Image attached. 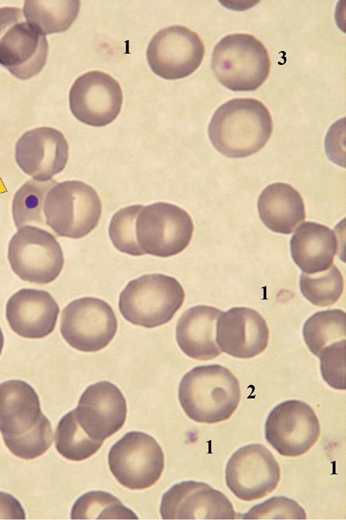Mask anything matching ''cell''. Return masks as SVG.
Returning a JSON list of instances; mask_svg holds the SVG:
<instances>
[{
  "instance_id": "1",
  "label": "cell",
  "mask_w": 346,
  "mask_h": 520,
  "mask_svg": "<svg viewBox=\"0 0 346 520\" xmlns=\"http://www.w3.org/2000/svg\"><path fill=\"white\" fill-rule=\"evenodd\" d=\"M0 432L8 450L22 459H36L52 445L51 423L27 382L13 379L0 384Z\"/></svg>"
},
{
  "instance_id": "2",
  "label": "cell",
  "mask_w": 346,
  "mask_h": 520,
  "mask_svg": "<svg viewBox=\"0 0 346 520\" xmlns=\"http://www.w3.org/2000/svg\"><path fill=\"white\" fill-rule=\"evenodd\" d=\"M208 132L220 153L232 158H245L260 150L270 138L272 117L258 100L234 98L215 110Z\"/></svg>"
},
{
  "instance_id": "3",
  "label": "cell",
  "mask_w": 346,
  "mask_h": 520,
  "mask_svg": "<svg viewBox=\"0 0 346 520\" xmlns=\"http://www.w3.org/2000/svg\"><path fill=\"white\" fill-rule=\"evenodd\" d=\"M178 397L189 418L213 424L231 417L240 401L241 391L239 381L227 367L201 365L182 377Z\"/></svg>"
},
{
  "instance_id": "4",
  "label": "cell",
  "mask_w": 346,
  "mask_h": 520,
  "mask_svg": "<svg viewBox=\"0 0 346 520\" xmlns=\"http://www.w3.org/2000/svg\"><path fill=\"white\" fill-rule=\"evenodd\" d=\"M219 82L232 91H253L267 79L270 59L264 45L253 35L234 33L215 46L211 59Z\"/></svg>"
},
{
  "instance_id": "5",
  "label": "cell",
  "mask_w": 346,
  "mask_h": 520,
  "mask_svg": "<svg viewBox=\"0 0 346 520\" xmlns=\"http://www.w3.org/2000/svg\"><path fill=\"white\" fill-rule=\"evenodd\" d=\"M184 298V288L174 277L146 274L129 282L120 293L119 309L130 323L150 329L169 322Z\"/></svg>"
},
{
  "instance_id": "6",
  "label": "cell",
  "mask_w": 346,
  "mask_h": 520,
  "mask_svg": "<svg viewBox=\"0 0 346 520\" xmlns=\"http://www.w3.org/2000/svg\"><path fill=\"white\" fill-rule=\"evenodd\" d=\"M45 224L59 237L80 239L95 229L102 215V203L91 186L79 180L56 183L46 194Z\"/></svg>"
},
{
  "instance_id": "7",
  "label": "cell",
  "mask_w": 346,
  "mask_h": 520,
  "mask_svg": "<svg viewBox=\"0 0 346 520\" xmlns=\"http://www.w3.org/2000/svg\"><path fill=\"white\" fill-rule=\"evenodd\" d=\"M134 237L144 254L169 257L181 253L189 244L193 223L183 208L169 203L143 205L134 220Z\"/></svg>"
},
{
  "instance_id": "8",
  "label": "cell",
  "mask_w": 346,
  "mask_h": 520,
  "mask_svg": "<svg viewBox=\"0 0 346 520\" xmlns=\"http://www.w3.org/2000/svg\"><path fill=\"white\" fill-rule=\"evenodd\" d=\"M46 36L28 23L20 8H0V64L13 76L27 80L46 64Z\"/></svg>"
},
{
  "instance_id": "9",
  "label": "cell",
  "mask_w": 346,
  "mask_h": 520,
  "mask_svg": "<svg viewBox=\"0 0 346 520\" xmlns=\"http://www.w3.org/2000/svg\"><path fill=\"white\" fill-rule=\"evenodd\" d=\"M8 259L22 280L47 284L60 274L64 264L62 249L49 232L33 225L23 227L8 243Z\"/></svg>"
},
{
  "instance_id": "10",
  "label": "cell",
  "mask_w": 346,
  "mask_h": 520,
  "mask_svg": "<svg viewBox=\"0 0 346 520\" xmlns=\"http://www.w3.org/2000/svg\"><path fill=\"white\" fill-rule=\"evenodd\" d=\"M164 458L160 446L152 436L133 431L112 445L108 463L121 485L131 490H143L153 486L161 477Z\"/></svg>"
},
{
  "instance_id": "11",
  "label": "cell",
  "mask_w": 346,
  "mask_h": 520,
  "mask_svg": "<svg viewBox=\"0 0 346 520\" xmlns=\"http://www.w3.org/2000/svg\"><path fill=\"white\" fill-rule=\"evenodd\" d=\"M117 330V319L105 301L85 297L70 302L62 311L60 331L72 348L97 352L111 342Z\"/></svg>"
},
{
  "instance_id": "12",
  "label": "cell",
  "mask_w": 346,
  "mask_h": 520,
  "mask_svg": "<svg viewBox=\"0 0 346 520\" xmlns=\"http://www.w3.org/2000/svg\"><path fill=\"white\" fill-rule=\"evenodd\" d=\"M204 44L198 34L182 25L159 30L150 40L146 58L152 71L167 80L185 78L201 65Z\"/></svg>"
},
{
  "instance_id": "13",
  "label": "cell",
  "mask_w": 346,
  "mask_h": 520,
  "mask_svg": "<svg viewBox=\"0 0 346 520\" xmlns=\"http://www.w3.org/2000/svg\"><path fill=\"white\" fill-rule=\"evenodd\" d=\"M320 423L310 406L298 400L285 401L269 413L265 425L268 442L282 456L306 453L317 442Z\"/></svg>"
},
{
  "instance_id": "14",
  "label": "cell",
  "mask_w": 346,
  "mask_h": 520,
  "mask_svg": "<svg viewBox=\"0 0 346 520\" xmlns=\"http://www.w3.org/2000/svg\"><path fill=\"white\" fill-rule=\"evenodd\" d=\"M226 483L239 499L251 502L271 493L280 479V468L263 445L251 444L236 451L225 471Z\"/></svg>"
},
{
  "instance_id": "15",
  "label": "cell",
  "mask_w": 346,
  "mask_h": 520,
  "mask_svg": "<svg viewBox=\"0 0 346 520\" xmlns=\"http://www.w3.org/2000/svg\"><path fill=\"white\" fill-rule=\"evenodd\" d=\"M122 101L119 82L100 71H88L79 76L69 91V107L73 116L80 122L95 127L112 123L120 113Z\"/></svg>"
},
{
  "instance_id": "16",
  "label": "cell",
  "mask_w": 346,
  "mask_h": 520,
  "mask_svg": "<svg viewBox=\"0 0 346 520\" xmlns=\"http://www.w3.org/2000/svg\"><path fill=\"white\" fill-rule=\"evenodd\" d=\"M163 519H234L237 513L222 492L203 482L175 484L162 496Z\"/></svg>"
},
{
  "instance_id": "17",
  "label": "cell",
  "mask_w": 346,
  "mask_h": 520,
  "mask_svg": "<svg viewBox=\"0 0 346 520\" xmlns=\"http://www.w3.org/2000/svg\"><path fill=\"white\" fill-rule=\"evenodd\" d=\"M18 167L33 179L47 182L62 172L68 160V144L59 130L47 126L25 132L15 147Z\"/></svg>"
},
{
  "instance_id": "18",
  "label": "cell",
  "mask_w": 346,
  "mask_h": 520,
  "mask_svg": "<svg viewBox=\"0 0 346 520\" xmlns=\"http://www.w3.org/2000/svg\"><path fill=\"white\" fill-rule=\"evenodd\" d=\"M76 419L92 438L104 441L124 425L126 401L120 389L108 381L90 385L80 397L74 409Z\"/></svg>"
},
{
  "instance_id": "19",
  "label": "cell",
  "mask_w": 346,
  "mask_h": 520,
  "mask_svg": "<svg viewBox=\"0 0 346 520\" xmlns=\"http://www.w3.org/2000/svg\"><path fill=\"white\" fill-rule=\"evenodd\" d=\"M215 339L221 351L234 358L248 359L267 348L269 330L266 320L256 310L235 307L219 317Z\"/></svg>"
},
{
  "instance_id": "20",
  "label": "cell",
  "mask_w": 346,
  "mask_h": 520,
  "mask_svg": "<svg viewBox=\"0 0 346 520\" xmlns=\"http://www.w3.org/2000/svg\"><path fill=\"white\" fill-rule=\"evenodd\" d=\"M59 307L47 291L23 288L8 300L6 316L11 329L27 338H42L56 326Z\"/></svg>"
},
{
  "instance_id": "21",
  "label": "cell",
  "mask_w": 346,
  "mask_h": 520,
  "mask_svg": "<svg viewBox=\"0 0 346 520\" xmlns=\"http://www.w3.org/2000/svg\"><path fill=\"white\" fill-rule=\"evenodd\" d=\"M223 312L198 305L185 311L176 326V340L182 352L198 360H208L222 353L216 343V325Z\"/></svg>"
},
{
  "instance_id": "22",
  "label": "cell",
  "mask_w": 346,
  "mask_h": 520,
  "mask_svg": "<svg viewBox=\"0 0 346 520\" xmlns=\"http://www.w3.org/2000/svg\"><path fill=\"white\" fill-rule=\"evenodd\" d=\"M338 239L328 227L306 221L299 225L290 240L294 262L306 273L328 268L338 250Z\"/></svg>"
},
{
  "instance_id": "23",
  "label": "cell",
  "mask_w": 346,
  "mask_h": 520,
  "mask_svg": "<svg viewBox=\"0 0 346 520\" xmlns=\"http://www.w3.org/2000/svg\"><path fill=\"white\" fill-rule=\"evenodd\" d=\"M257 207L263 224L280 234H291L306 217L301 194L284 182L266 187L258 197Z\"/></svg>"
},
{
  "instance_id": "24",
  "label": "cell",
  "mask_w": 346,
  "mask_h": 520,
  "mask_svg": "<svg viewBox=\"0 0 346 520\" xmlns=\"http://www.w3.org/2000/svg\"><path fill=\"white\" fill-rule=\"evenodd\" d=\"M80 5V1L73 0H26L23 13L28 23L46 35L67 30L76 19Z\"/></svg>"
},
{
  "instance_id": "25",
  "label": "cell",
  "mask_w": 346,
  "mask_h": 520,
  "mask_svg": "<svg viewBox=\"0 0 346 520\" xmlns=\"http://www.w3.org/2000/svg\"><path fill=\"white\" fill-rule=\"evenodd\" d=\"M302 333L309 350L318 357L328 345L345 339L346 314L338 309L318 312L305 321Z\"/></svg>"
},
{
  "instance_id": "26",
  "label": "cell",
  "mask_w": 346,
  "mask_h": 520,
  "mask_svg": "<svg viewBox=\"0 0 346 520\" xmlns=\"http://www.w3.org/2000/svg\"><path fill=\"white\" fill-rule=\"evenodd\" d=\"M90 437L79 425L75 410L69 411L59 422L55 432L57 451L66 459L80 461L95 454L103 444Z\"/></svg>"
},
{
  "instance_id": "27",
  "label": "cell",
  "mask_w": 346,
  "mask_h": 520,
  "mask_svg": "<svg viewBox=\"0 0 346 520\" xmlns=\"http://www.w3.org/2000/svg\"><path fill=\"white\" fill-rule=\"evenodd\" d=\"M56 182H40L33 179L25 182L15 193L12 201V216L15 226L45 225L43 205L47 193Z\"/></svg>"
},
{
  "instance_id": "28",
  "label": "cell",
  "mask_w": 346,
  "mask_h": 520,
  "mask_svg": "<svg viewBox=\"0 0 346 520\" xmlns=\"http://www.w3.org/2000/svg\"><path fill=\"white\" fill-rule=\"evenodd\" d=\"M71 519H138V516L112 494L97 490L85 493L75 502Z\"/></svg>"
},
{
  "instance_id": "29",
  "label": "cell",
  "mask_w": 346,
  "mask_h": 520,
  "mask_svg": "<svg viewBox=\"0 0 346 520\" xmlns=\"http://www.w3.org/2000/svg\"><path fill=\"white\" fill-rule=\"evenodd\" d=\"M343 288L342 275L334 264L321 272H303L299 278L302 294L310 302L318 307L335 304L340 297Z\"/></svg>"
},
{
  "instance_id": "30",
  "label": "cell",
  "mask_w": 346,
  "mask_h": 520,
  "mask_svg": "<svg viewBox=\"0 0 346 520\" xmlns=\"http://www.w3.org/2000/svg\"><path fill=\"white\" fill-rule=\"evenodd\" d=\"M142 205L126 206L116 212L109 225V236L113 245L119 252L131 255L141 256L134 237V220Z\"/></svg>"
},
{
  "instance_id": "31",
  "label": "cell",
  "mask_w": 346,
  "mask_h": 520,
  "mask_svg": "<svg viewBox=\"0 0 346 520\" xmlns=\"http://www.w3.org/2000/svg\"><path fill=\"white\" fill-rule=\"evenodd\" d=\"M244 519H305V510L294 500L275 496L253 506L241 517Z\"/></svg>"
},
{
  "instance_id": "32",
  "label": "cell",
  "mask_w": 346,
  "mask_h": 520,
  "mask_svg": "<svg viewBox=\"0 0 346 520\" xmlns=\"http://www.w3.org/2000/svg\"><path fill=\"white\" fill-rule=\"evenodd\" d=\"M345 339L331 343L325 348L318 358L323 380L332 388L346 389Z\"/></svg>"
},
{
  "instance_id": "33",
  "label": "cell",
  "mask_w": 346,
  "mask_h": 520,
  "mask_svg": "<svg viewBox=\"0 0 346 520\" xmlns=\"http://www.w3.org/2000/svg\"><path fill=\"white\" fill-rule=\"evenodd\" d=\"M25 513L20 502L13 495L0 492V519H25Z\"/></svg>"
},
{
  "instance_id": "34",
  "label": "cell",
  "mask_w": 346,
  "mask_h": 520,
  "mask_svg": "<svg viewBox=\"0 0 346 520\" xmlns=\"http://www.w3.org/2000/svg\"><path fill=\"white\" fill-rule=\"evenodd\" d=\"M4 334L0 327V355L1 353L3 347H4Z\"/></svg>"
}]
</instances>
